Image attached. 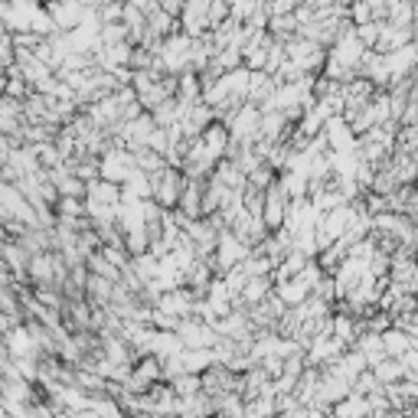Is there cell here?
I'll return each instance as SVG.
<instances>
[{
	"instance_id": "1",
	"label": "cell",
	"mask_w": 418,
	"mask_h": 418,
	"mask_svg": "<svg viewBox=\"0 0 418 418\" xmlns=\"http://www.w3.org/2000/svg\"><path fill=\"white\" fill-rule=\"evenodd\" d=\"M209 3H212V0H186V10H183V17H180L183 33H190V37H206V33H212Z\"/></svg>"
},
{
	"instance_id": "2",
	"label": "cell",
	"mask_w": 418,
	"mask_h": 418,
	"mask_svg": "<svg viewBox=\"0 0 418 418\" xmlns=\"http://www.w3.org/2000/svg\"><path fill=\"white\" fill-rule=\"evenodd\" d=\"M46 10L52 13L56 26H59V30H66V33H69V30H75V26L86 20V13H88L86 7L79 3V0H50V3H46Z\"/></svg>"
},
{
	"instance_id": "3",
	"label": "cell",
	"mask_w": 418,
	"mask_h": 418,
	"mask_svg": "<svg viewBox=\"0 0 418 418\" xmlns=\"http://www.w3.org/2000/svg\"><path fill=\"white\" fill-rule=\"evenodd\" d=\"M219 252H222V265H239V261L246 259V248H242V242L235 239V235H222L219 239Z\"/></svg>"
},
{
	"instance_id": "4",
	"label": "cell",
	"mask_w": 418,
	"mask_h": 418,
	"mask_svg": "<svg viewBox=\"0 0 418 418\" xmlns=\"http://www.w3.org/2000/svg\"><path fill=\"white\" fill-rule=\"evenodd\" d=\"M203 144H206V150L212 154V157H219L222 150H226V144H229V131L226 128H206V135H203Z\"/></svg>"
},
{
	"instance_id": "5",
	"label": "cell",
	"mask_w": 418,
	"mask_h": 418,
	"mask_svg": "<svg viewBox=\"0 0 418 418\" xmlns=\"http://www.w3.org/2000/svg\"><path fill=\"white\" fill-rule=\"evenodd\" d=\"M327 137H330L333 148H350V128H346V121L330 118V121H327Z\"/></svg>"
},
{
	"instance_id": "6",
	"label": "cell",
	"mask_w": 418,
	"mask_h": 418,
	"mask_svg": "<svg viewBox=\"0 0 418 418\" xmlns=\"http://www.w3.org/2000/svg\"><path fill=\"white\" fill-rule=\"evenodd\" d=\"M350 17H353V20H350L353 26H363V23H372V20H376V13H372V7H369L366 0H353V3H350Z\"/></svg>"
},
{
	"instance_id": "7",
	"label": "cell",
	"mask_w": 418,
	"mask_h": 418,
	"mask_svg": "<svg viewBox=\"0 0 418 418\" xmlns=\"http://www.w3.org/2000/svg\"><path fill=\"white\" fill-rule=\"evenodd\" d=\"M160 10L180 20V17H183V10H186V0H160Z\"/></svg>"
},
{
	"instance_id": "8",
	"label": "cell",
	"mask_w": 418,
	"mask_h": 418,
	"mask_svg": "<svg viewBox=\"0 0 418 418\" xmlns=\"http://www.w3.org/2000/svg\"><path fill=\"white\" fill-rule=\"evenodd\" d=\"M406 337H402V333H386V350H389V353H402V350H406Z\"/></svg>"
},
{
	"instance_id": "9",
	"label": "cell",
	"mask_w": 418,
	"mask_h": 418,
	"mask_svg": "<svg viewBox=\"0 0 418 418\" xmlns=\"http://www.w3.org/2000/svg\"><path fill=\"white\" fill-rule=\"evenodd\" d=\"M412 30L418 33V0H415V20H412Z\"/></svg>"
},
{
	"instance_id": "10",
	"label": "cell",
	"mask_w": 418,
	"mask_h": 418,
	"mask_svg": "<svg viewBox=\"0 0 418 418\" xmlns=\"http://www.w3.org/2000/svg\"><path fill=\"white\" fill-rule=\"evenodd\" d=\"M115 3H131V0H115Z\"/></svg>"
}]
</instances>
